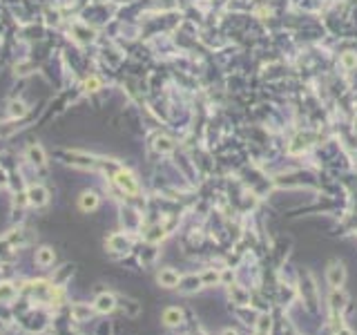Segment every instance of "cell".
I'll list each match as a JSON object with an SVG mask.
<instances>
[{"label":"cell","instance_id":"obj_7","mask_svg":"<svg viewBox=\"0 0 357 335\" xmlns=\"http://www.w3.org/2000/svg\"><path fill=\"white\" fill-rule=\"evenodd\" d=\"M92 308L85 306V304H76V306H71V317H74L76 322H87L89 317H92Z\"/></svg>","mask_w":357,"mask_h":335},{"label":"cell","instance_id":"obj_3","mask_svg":"<svg viewBox=\"0 0 357 335\" xmlns=\"http://www.w3.org/2000/svg\"><path fill=\"white\" fill-rule=\"evenodd\" d=\"M47 199H49V192H47V188H43V186H31L29 190H27V201H29L31 205H45L47 203Z\"/></svg>","mask_w":357,"mask_h":335},{"label":"cell","instance_id":"obj_13","mask_svg":"<svg viewBox=\"0 0 357 335\" xmlns=\"http://www.w3.org/2000/svg\"><path fill=\"white\" fill-rule=\"evenodd\" d=\"M25 112H27L25 103H11V114H13V116H16V114H18V116H22Z\"/></svg>","mask_w":357,"mask_h":335},{"label":"cell","instance_id":"obj_8","mask_svg":"<svg viewBox=\"0 0 357 335\" xmlns=\"http://www.w3.org/2000/svg\"><path fill=\"white\" fill-rule=\"evenodd\" d=\"M16 295H18V290L13 284H9V281H2V284H0V302H13Z\"/></svg>","mask_w":357,"mask_h":335},{"label":"cell","instance_id":"obj_9","mask_svg":"<svg viewBox=\"0 0 357 335\" xmlns=\"http://www.w3.org/2000/svg\"><path fill=\"white\" fill-rule=\"evenodd\" d=\"M181 320H183V313L178 311V308H168V311L163 313V322L168 326H177V324H181Z\"/></svg>","mask_w":357,"mask_h":335},{"label":"cell","instance_id":"obj_14","mask_svg":"<svg viewBox=\"0 0 357 335\" xmlns=\"http://www.w3.org/2000/svg\"><path fill=\"white\" fill-rule=\"evenodd\" d=\"M2 186H7V174H4V170L0 168V188Z\"/></svg>","mask_w":357,"mask_h":335},{"label":"cell","instance_id":"obj_2","mask_svg":"<svg viewBox=\"0 0 357 335\" xmlns=\"http://www.w3.org/2000/svg\"><path fill=\"white\" fill-rule=\"evenodd\" d=\"M114 308H116V297L112 293H101L96 299H94V311L103 313V315L112 313Z\"/></svg>","mask_w":357,"mask_h":335},{"label":"cell","instance_id":"obj_17","mask_svg":"<svg viewBox=\"0 0 357 335\" xmlns=\"http://www.w3.org/2000/svg\"><path fill=\"white\" fill-rule=\"evenodd\" d=\"M0 329H2V322H0Z\"/></svg>","mask_w":357,"mask_h":335},{"label":"cell","instance_id":"obj_12","mask_svg":"<svg viewBox=\"0 0 357 335\" xmlns=\"http://www.w3.org/2000/svg\"><path fill=\"white\" fill-rule=\"evenodd\" d=\"M328 279H330V284H333V286H339V284H342V279H344V268L342 266L330 268Z\"/></svg>","mask_w":357,"mask_h":335},{"label":"cell","instance_id":"obj_15","mask_svg":"<svg viewBox=\"0 0 357 335\" xmlns=\"http://www.w3.org/2000/svg\"><path fill=\"white\" fill-rule=\"evenodd\" d=\"M98 85V80L96 78H92V80H87V87H96Z\"/></svg>","mask_w":357,"mask_h":335},{"label":"cell","instance_id":"obj_6","mask_svg":"<svg viewBox=\"0 0 357 335\" xmlns=\"http://www.w3.org/2000/svg\"><path fill=\"white\" fill-rule=\"evenodd\" d=\"M159 284L165 286V288H174V286H178V275L172 268H165V270L159 272Z\"/></svg>","mask_w":357,"mask_h":335},{"label":"cell","instance_id":"obj_11","mask_svg":"<svg viewBox=\"0 0 357 335\" xmlns=\"http://www.w3.org/2000/svg\"><path fill=\"white\" fill-rule=\"evenodd\" d=\"M27 156H29L36 165H45V152H43V147H40V145H29Z\"/></svg>","mask_w":357,"mask_h":335},{"label":"cell","instance_id":"obj_10","mask_svg":"<svg viewBox=\"0 0 357 335\" xmlns=\"http://www.w3.org/2000/svg\"><path fill=\"white\" fill-rule=\"evenodd\" d=\"M36 262H38L40 266H52V264H54V250L52 248L36 250Z\"/></svg>","mask_w":357,"mask_h":335},{"label":"cell","instance_id":"obj_5","mask_svg":"<svg viewBox=\"0 0 357 335\" xmlns=\"http://www.w3.org/2000/svg\"><path fill=\"white\" fill-rule=\"evenodd\" d=\"M107 246H110V250H114V253H127L129 239H125L123 235H112L110 239H107Z\"/></svg>","mask_w":357,"mask_h":335},{"label":"cell","instance_id":"obj_16","mask_svg":"<svg viewBox=\"0 0 357 335\" xmlns=\"http://www.w3.org/2000/svg\"><path fill=\"white\" fill-rule=\"evenodd\" d=\"M223 335H237V333H235V331H226V333H223Z\"/></svg>","mask_w":357,"mask_h":335},{"label":"cell","instance_id":"obj_4","mask_svg":"<svg viewBox=\"0 0 357 335\" xmlns=\"http://www.w3.org/2000/svg\"><path fill=\"white\" fill-rule=\"evenodd\" d=\"M78 205H80V210H85V212L96 210L98 208V195L94 190H85L83 195L78 197Z\"/></svg>","mask_w":357,"mask_h":335},{"label":"cell","instance_id":"obj_1","mask_svg":"<svg viewBox=\"0 0 357 335\" xmlns=\"http://www.w3.org/2000/svg\"><path fill=\"white\" fill-rule=\"evenodd\" d=\"M114 183H116V186H119L123 192H127V195H136V192H138L136 179H134V174L127 172V170H119V172L114 174Z\"/></svg>","mask_w":357,"mask_h":335}]
</instances>
